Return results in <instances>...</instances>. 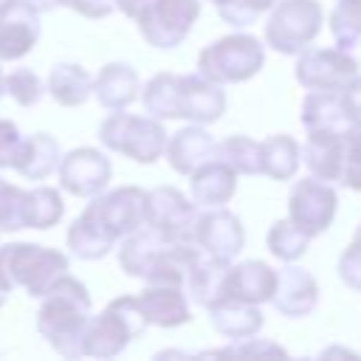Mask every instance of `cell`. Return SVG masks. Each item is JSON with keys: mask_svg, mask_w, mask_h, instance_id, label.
Instances as JSON below:
<instances>
[{"mask_svg": "<svg viewBox=\"0 0 361 361\" xmlns=\"http://www.w3.org/2000/svg\"><path fill=\"white\" fill-rule=\"evenodd\" d=\"M39 299H42V305L37 310L39 336L59 355L79 358L82 355V333H85V324L90 319L87 288L65 271L48 285V290Z\"/></svg>", "mask_w": 361, "mask_h": 361, "instance_id": "6da1fadb", "label": "cell"}, {"mask_svg": "<svg viewBox=\"0 0 361 361\" xmlns=\"http://www.w3.org/2000/svg\"><path fill=\"white\" fill-rule=\"evenodd\" d=\"M68 271V254L37 243H6L0 245V288L8 293L25 288L28 296H42L48 285Z\"/></svg>", "mask_w": 361, "mask_h": 361, "instance_id": "7a4b0ae2", "label": "cell"}, {"mask_svg": "<svg viewBox=\"0 0 361 361\" xmlns=\"http://www.w3.org/2000/svg\"><path fill=\"white\" fill-rule=\"evenodd\" d=\"M147 330V319L135 296H116L99 316H90L82 333V355L116 358L124 347Z\"/></svg>", "mask_w": 361, "mask_h": 361, "instance_id": "3957f363", "label": "cell"}, {"mask_svg": "<svg viewBox=\"0 0 361 361\" xmlns=\"http://www.w3.org/2000/svg\"><path fill=\"white\" fill-rule=\"evenodd\" d=\"M265 65V45L254 34H226L203 45L197 54V73L217 85H240Z\"/></svg>", "mask_w": 361, "mask_h": 361, "instance_id": "277c9868", "label": "cell"}, {"mask_svg": "<svg viewBox=\"0 0 361 361\" xmlns=\"http://www.w3.org/2000/svg\"><path fill=\"white\" fill-rule=\"evenodd\" d=\"M166 135L169 133L164 130L161 118L133 116L124 110H113L99 127V141L110 152H118L135 164H155L164 155Z\"/></svg>", "mask_w": 361, "mask_h": 361, "instance_id": "5b68a950", "label": "cell"}, {"mask_svg": "<svg viewBox=\"0 0 361 361\" xmlns=\"http://www.w3.org/2000/svg\"><path fill=\"white\" fill-rule=\"evenodd\" d=\"M322 23L324 11L319 0H276L268 8L265 42L271 51L293 56L319 37Z\"/></svg>", "mask_w": 361, "mask_h": 361, "instance_id": "8992f818", "label": "cell"}, {"mask_svg": "<svg viewBox=\"0 0 361 361\" xmlns=\"http://www.w3.org/2000/svg\"><path fill=\"white\" fill-rule=\"evenodd\" d=\"M200 8V0H144L133 20L147 45L169 51L189 37Z\"/></svg>", "mask_w": 361, "mask_h": 361, "instance_id": "52a82bcc", "label": "cell"}, {"mask_svg": "<svg viewBox=\"0 0 361 361\" xmlns=\"http://www.w3.org/2000/svg\"><path fill=\"white\" fill-rule=\"evenodd\" d=\"M336 212H338V192L330 183L313 175L293 183L288 195V220L299 226L307 237L327 231L336 220Z\"/></svg>", "mask_w": 361, "mask_h": 361, "instance_id": "ba28073f", "label": "cell"}, {"mask_svg": "<svg viewBox=\"0 0 361 361\" xmlns=\"http://www.w3.org/2000/svg\"><path fill=\"white\" fill-rule=\"evenodd\" d=\"M197 206L175 186H155L147 192L144 226L169 243H192V223Z\"/></svg>", "mask_w": 361, "mask_h": 361, "instance_id": "9c48e42d", "label": "cell"}, {"mask_svg": "<svg viewBox=\"0 0 361 361\" xmlns=\"http://www.w3.org/2000/svg\"><path fill=\"white\" fill-rule=\"evenodd\" d=\"M296 82L307 90H341L358 76V59L344 48H302L293 65Z\"/></svg>", "mask_w": 361, "mask_h": 361, "instance_id": "30bf717a", "label": "cell"}, {"mask_svg": "<svg viewBox=\"0 0 361 361\" xmlns=\"http://www.w3.org/2000/svg\"><path fill=\"white\" fill-rule=\"evenodd\" d=\"M144 206H147V192L141 186H116L110 192H99L96 197H90L85 209L118 243L121 237L144 226Z\"/></svg>", "mask_w": 361, "mask_h": 361, "instance_id": "8fae6325", "label": "cell"}, {"mask_svg": "<svg viewBox=\"0 0 361 361\" xmlns=\"http://www.w3.org/2000/svg\"><path fill=\"white\" fill-rule=\"evenodd\" d=\"M59 186L73 197H96L113 178V164L102 149L76 147L59 158Z\"/></svg>", "mask_w": 361, "mask_h": 361, "instance_id": "7c38bea8", "label": "cell"}, {"mask_svg": "<svg viewBox=\"0 0 361 361\" xmlns=\"http://www.w3.org/2000/svg\"><path fill=\"white\" fill-rule=\"evenodd\" d=\"M192 243L200 248V254L234 259L245 245V231L240 217L231 214L226 206H209L195 214Z\"/></svg>", "mask_w": 361, "mask_h": 361, "instance_id": "4fadbf2b", "label": "cell"}, {"mask_svg": "<svg viewBox=\"0 0 361 361\" xmlns=\"http://www.w3.org/2000/svg\"><path fill=\"white\" fill-rule=\"evenodd\" d=\"M39 11L25 0H0V62L23 59L39 42Z\"/></svg>", "mask_w": 361, "mask_h": 361, "instance_id": "5bb4252c", "label": "cell"}, {"mask_svg": "<svg viewBox=\"0 0 361 361\" xmlns=\"http://www.w3.org/2000/svg\"><path fill=\"white\" fill-rule=\"evenodd\" d=\"M226 90L223 85L200 76L180 73L178 76V118L192 124H214L226 113Z\"/></svg>", "mask_w": 361, "mask_h": 361, "instance_id": "9a60e30c", "label": "cell"}, {"mask_svg": "<svg viewBox=\"0 0 361 361\" xmlns=\"http://www.w3.org/2000/svg\"><path fill=\"white\" fill-rule=\"evenodd\" d=\"M316 302H319V285L307 268L296 262H285L282 268H276V285H274L271 305L282 316H290V319L310 316Z\"/></svg>", "mask_w": 361, "mask_h": 361, "instance_id": "2e32d148", "label": "cell"}, {"mask_svg": "<svg viewBox=\"0 0 361 361\" xmlns=\"http://www.w3.org/2000/svg\"><path fill=\"white\" fill-rule=\"evenodd\" d=\"M302 149V164L310 169L313 178L324 183H338L344 169V141L341 130L330 127H310Z\"/></svg>", "mask_w": 361, "mask_h": 361, "instance_id": "e0dca14e", "label": "cell"}, {"mask_svg": "<svg viewBox=\"0 0 361 361\" xmlns=\"http://www.w3.org/2000/svg\"><path fill=\"white\" fill-rule=\"evenodd\" d=\"M135 299H138V307H141L147 324L169 330V327L186 324L192 319L189 299H186L183 288H178V285H152V282H147V288Z\"/></svg>", "mask_w": 361, "mask_h": 361, "instance_id": "ac0fdd59", "label": "cell"}, {"mask_svg": "<svg viewBox=\"0 0 361 361\" xmlns=\"http://www.w3.org/2000/svg\"><path fill=\"white\" fill-rule=\"evenodd\" d=\"M276 285V268H271L262 259H245L228 268L226 276V302H248V305H262L271 302Z\"/></svg>", "mask_w": 361, "mask_h": 361, "instance_id": "d6986e66", "label": "cell"}, {"mask_svg": "<svg viewBox=\"0 0 361 361\" xmlns=\"http://www.w3.org/2000/svg\"><path fill=\"white\" fill-rule=\"evenodd\" d=\"M189 189H192L195 206H200V209L226 206L237 192V172L212 155L195 172H189Z\"/></svg>", "mask_w": 361, "mask_h": 361, "instance_id": "ffe728a7", "label": "cell"}, {"mask_svg": "<svg viewBox=\"0 0 361 361\" xmlns=\"http://www.w3.org/2000/svg\"><path fill=\"white\" fill-rule=\"evenodd\" d=\"M166 161L178 175H189L195 172L203 161H209L214 155V138L206 133L203 124H189L180 127L178 133L166 135Z\"/></svg>", "mask_w": 361, "mask_h": 361, "instance_id": "44dd1931", "label": "cell"}, {"mask_svg": "<svg viewBox=\"0 0 361 361\" xmlns=\"http://www.w3.org/2000/svg\"><path fill=\"white\" fill-rule=\"evenodd\" d=\"M138 90H141L138 73L127 62H107L93 76V96L107 110H124V107H130L138 99Z\"/></svg>", "mask_w": 361, "mask_h": 361, "instance_id": "7402d4cb", "label": "cell"}, {"mask_svg": "<svg viewBox=\"0 0 361 361\" xmlns=\"http://www.w3.org/2000/svg\"><path fill=\"white\" fill-rule=\"evenodd\" d=\"M228 268H231V259H223V257H209V254H200V259L195 262V268L189 271L186 276V293L195 305L200 307H214L220 302H226V276H228Z\"/></svg>", "mask_w": 361, "mask_h": 361, "instance_id": "603a6c76", "label": "cell"}, {"mask_svg": "<svg viewBox=\"0 0 361 361\" xmlns=\"http://www.w3.org/2000/svg\"><path fill=\"white\" fill-rule=\"evenodd\" d=\"M200 259V248L195 243H164L158 248V254L152 257L144 282L152 285H186L189 271L195 268V262Z\"/></svg>", "mask_w": 361, "mask_h": 361, "instance_id": "cb8c5ba5", "label": "cell"}, {"mask_svg": "<svg viewBox=\"0 0 361 361\" xmlns=\"http://www.w3.org/2000/svg\"><path fill=\"white\" fill-rule=\"evenodd\" d=\"M59 144L48 133H34L20 141V149L14 155L11 169H17L28 180H45L59 166Z\"/></svg>", "mask_w": 361, "mask_h": 361, "instance_id": "d4e9b609", "label": "cell"}, {"mask_svg": "<svg viewBox=\"0 0 361 361\" xmlns=\"http://www.w3.org/2000/svg\"><path fill=\"white\" fill-rule=\"evenodd\" d=\"M209 319H212V327L228 341L251 338L262 330V310L259 305H248V302H234V299L220 302L209 307Z\"/></svg>", "mask_w": 361, "mask_h": 361, "instance_id": "484cf974", "label": "cell"}, {"mask_svg": "<svg viewBox=\"0 0 361 361\" xmlns=\"http://www.w3.org/2000/svg\"><path fill=\"white\" fill-rule=\"evenodd\" d=\"M45 90L62 107H79L93 96V76L76 62H59L48 73Z\"/></svg>", "mask_w": 361, "mask_h": 361, "instance_id": "4316f807", "label": "cell"}, {"mask_svg": "<svg viewBox=\"0 0 361 361\" xmlns=\"http://www.w3.org/2000/svg\"><path fill=\"white\" fill-rule=\"evenodd\" d=\"M302 164V149L293 135L276 133L259 141V175L271 180H290Z\"/></svg>", "mask_w": 361, "mask_h": 361, "instance_id": "83f0119b", "label": "cell"}, {"mask_svg": "<svg viewBox=\"0 0 361 361\" xmlns=\"http://www.w3.org/2000/svg\"><path fill=\"white\" fill-rule=\"evenodd\" d=\"M68 248L79 259H102L113 251L116 240L102 228V223L85 209L71 226H68Z\"/></svg>", "mask_w": 361, "mask_h": 361, "instance_id": "f1b7e54d", "label": "cell"}, {"mask_svg": "<svg viewBox=\"0 0 361 361\" xmlns=\"http://www.w3.org/2000/svg\"><path fill=\"white\" fill-rule=\"evenodd\" d=\"M164 243H169V240H164L161 234H155V231L147 228V226H141L138 231L121 237V245H118V265H121V271H124L127 276L144 279V274H147L152 257L158 254V248H161Z\"/></svg>", "mask_w": 361, "mask_h": 361, "instance_id": "f546056e", "label": "cell"}, {"mask_svg": "<svg viewBox=\"0 0 361 361\" xmlns=\"http://www.w3.org/2000/svg\"><path fill=\"white\" fill-rule=\"evenodd\" d=\"M65 203L54 186H34L23 192V228H51L62 220Z\"/></svg>", "mask_w": 361, "mask_h": 361, "instance_id": "4dcf8cb0", "label": "cell"}, {"mask_svg": "<svg viewBox=\"0 0 361 361\" xmlns=\"http://www.w3.org/2000/svg\"><path fill=\"white\" fill-rule=\"evenodd\" d=\"M302 124L310 127H330V130H344V107L338 90H310L302 102Z\"/></svg>", "mask_w": 361, "mask_h": 361, "instance_id": "1f68e13d", "label": "cell"}, {"mask_svg": "<svg viewBox=\"0 0 361 361\" xmlns=\"http://www.w3.org/2000/svg\"><path fill=\"white\" fill-rule=\"evenodd\" d=\"M144 110L155 118H178V73L161 71L141 87Z\"/></svg>", "mask_w": 361, "mask_h": 361, "instance_id": "d6a6232c", "label": "cell"}, {"mask_svg": "<svg viewBox=\"0 0 361 361\" xmlns=\"http://www.w3.org/2000/svg\"><path fill=\"white\" fill-rule=\"evenodd\" d=\"M214 158L228 164L237 175H259V141L248 135H228L214 141Z\"/></svg>", "mask_w": 361, "mask_h": 361, "instance_id": "836d02e7", "label": "cell"}, {"mask_svg": "<svg viewBox=\"0 0 361 361\" xmlns=\"http://www.w3.org/2000/svg\"><path fill=\"white\" fill-rule=\"evenodd\" d=\"M310 240H313V237H307V234H305L299 226H293L288 217H285V220H276V223L268 228V234H265L268 251H271L276 259H282V262H296V259H302L305 251H307V245H310Z\"/></svg>", "mask_w": 361, "mask_h": 361, "instance_id": "e575fe53", "label": "cell"}, {"mask_svg": "<svg viewBox=\"0 0 361 361\" xmlns=\"http://www.w3.org/2000/svg\"><path fill=\"white\" fill-rule=\"evenodd\" d=\"M330 31L338 48H355L361 42V0H336V8L330 11Z\"/></svg>", "mask_w": 361, "mask_h": 361, "instance_id": "d590c367", "label": "cell"}, {"mask_svg": "<svg viewBox=\"0 0 361 361\" xmlns=\"http://www.w3.org/2000/svg\"><path fill=\"white\" fill-rule=\"evenodd\" d=\"M341 141H344V169L338 183H344L353 192H361V121H350L341 130Z\"/></svg>", "mask_w": 361, "mask_h": 361, "instance_id": "8d00e7d4", "label": "cell"}, {"mask_svg": "<svg viewBox=\"0 0 361 361\" xmlns=\"http://www.w3.org/2000/svg\"><path fill=\"white\" fill-rule=\"evenodd\" d=\"M3 93H8L23 107H34L39 104L45 87L31 68H14L8 76H3Z\"/></svg>", "mask_w": 361, "mask_h": 361, "instance_id": "74e56055", "label": "cell"}, {"mask_svg": "<svg viewBox=\"0 0 361 361\" xmlns=\"http://www.w3.org/2000/svg\"><path fill=\"white\" fill-rule=\"evenodd\" d=\"M276 0H228L223 6H217V14L223 23L234 25V28H245L251 25L259 14H265Z\"/></svg>", "mask_w": 361, "mask_h": 361, "instance_id": "f35d334b", "label": "cell"}, {"mask_svg": "<svg viewBox=\"0 0 361 361\" xmlns=\"http://www.w3.org/2000/svg\"><path fill=\"white\" fill-rule=\"evenodd\" d=\"M23 192L25 189L0 178V231L23 228Z\"/></svg>", "mask_w": 361, "mask_h": 361, "instance_id": "ab89813d", "label": "cell"}, {"mask_svg": "<svg viewBox=\"0 0 361 361\" xmlns=\"http://www.w3.org/2000/svg\"><path fill=\"white\" fill-rule=\"evenodd\" d=\"M338 279L350 288V290H358L361 293V243L353 240L341 257H338Z\"/></svg>", "mask_w": 361, "mask_h": 361, "instance_id": "60d3db41", "label": "cell"}, {"mask_svg": "<svg viewBox=\"0 0 361 361\" xmlns=\"http://www.w3.org/2000/svg\"><path fill=\"white\" fill-rule=\"evenodd\" d=\"M20 141H23L20 127L11 118H3L0 116V169H6V166L14 164V155L20 149Z\"/></svg>", "mask_w": 361, "mask_h": 361, "instance_id": "b9f144b4", "label": "cell"}, {"mask_svg": "<svg viewBox=\"0 0 361 361\" xmlns=\"http://www.w3.org/2000/svg\"><path fill=\"white\" fill-rule=\"evenodd\" d=\"M56 6H65L87 20H102L107 14H113L116 8V0H56Z\"/></svg>", "mask_w": 361, "mask_h": 361, "instance_id": "7bdbcfd3", "label": "cell"}, {"mask_svg": "<svg viewBox=\"0 0 361 361\" xmlns=\"http://www.w3.org/2000/svg\"><path fill=\"white\" fill-rule=\"evenodd\" d=\"M341 107H344V118L350 121H361V76H353L341 90Z\"/></svg>", "mask_w": 361, "mask_h": 361, "instance_id": "ee69618b", "label": "cell"}, {"mask_svg": "<svg viewBox=\"0 0 361 361\" xmlns=\"http://www.w3.org/2000/svg\"><path fill=\"white\" fill-rule=\"evenodd\" d=\"M220 353H228V355H234V353H276V355H285V350L279 347V344H274V341H257L254 336L251 338H240V341H234V347H226V350H220Z\"/></svg>", "mask_w": 361, "mask_h": 361, "instance_id": "f6af8a7d", "label": "cell"}, {"mask_svg": "<svg viewBox=\"0 0 361 361\" xmlns=\"http://www.w3.org/2000/svg\"><path fill=\"white\" fill-rule=\"evenodd\" d=\"M144 6V0H116V8L124 14V17H135V11Z\"/></svg>", "mask_w": 361, "mask_h": 361, "instance_id": "bcb514c9", "label": "cell"}, {"mask_svg": "<svg viewBox=\"0 0 361 361\" xmlns=\"http://www.w3.org/2000/svg\"><path fill=\"white\" fill-rule=\"evenodd\" d=\"M25 3H31L39 14H42V11H51V8H56V0H25Z\"/></svg>", "mask_w": 361, "mask_h": 361, "instance_id": "7dc6e473", "label": "cell"}, {"mask_svg": "<svg viewBox=\"0 0 361 361\" xmlns=\"http://www.w3.org/2000/svg\"><path fill=\"white\" fill-rule=\"evenodd\" d=\"M353 240H358V243H361V223L355 226V234H353Z\"/></svg>", "mask_w": 361, "mask_h": 361, "instance_id": "c3c4849f", "label": "cell"}, {"mask_svg": "<svg viewBox=\"0 0 361 361\" xmlns=\"http://www.w3.org/2000/svg\"><path fill=\"white\" fill-rule=\"evenodd\" d=\"M206 3H212V6L217 8V6H223V3H228V0H206Z\"/></svg>", "mask_w": 361, "mask_h": 361, "instance_id": "681fc988", "label": "cell"}, {"mask_svg": "<svg viewBox=\"0 0 361 361\" xmlns=\"http://www.w3.org/2000/svg\"><path fill=\"white\" fill-rule=\"evenodd\" d=\"M3 305H6V290L0 288V307H3Z\"/></svg>", "mask_w": 361, "mask_h": 361, "instance_id": "f907efd6", "label": "cell"}, {"mask_svg": "<svg viewBox=\"0 0 361 361\" xmlns=\"http://www.w3.org/2000/svg\"><path fill=\"white\" fill-rule=\"evenodd\" d=\"M0 96H3V71H0Z\"/></svg>", "mask_w": 361, "mask_h": 361, "instance_id": "816d5d0a", "label": "cell"}]
</instances>
